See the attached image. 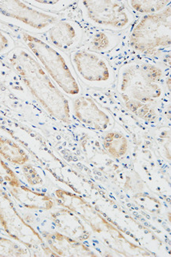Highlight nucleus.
<instances>
[{"mask_svg":"<svg viewBox=\"0 0 171 257\" xmlns=\"http://www.w3.org/2000/svg\"><path fill=\"white\" fill-rule=\"evenodd\" d=\"M0 156L17 166H24L29 162V156L25 151L8 139L0 138Z\"/></svg>","mask_w":171,"mask_h":257,"instance_id":"obj_15","label":"nucleus"},{"mask_svg":"<svg viewBox=\"0 0 171 257\" xmlns=\"http://www.w3.org/2000/svg\"><path fill=\"white\" fill-rule=\"evenodd\" d=\"M106 150L115 159H121L126 156L129 147L127 139L122 134L109 132L104 139Z\"/></svg>","mask_w":171,"mask_h":257,"instance_id":"obj_16","label":"nucleus"},{"mask_svg":"<svg viewBox=\"0 0 171 257\" xmlns=\"http://www.w3.org/2000/svg\"><path fill=\"white\" fill-rule=\"evenodd\" d=\"M111 36L106 33H99L93 37L92 47L96 51H106L113 45V40Z\"/></svg>","mask_w":171,"mask_h":257,"instance_id":"obj_21","label":"nucleus"},{"mask_svg":"<svg viewBox=\"0 0 171 257\" xmlns=\"http://www.w3.org/2000/svg\"><path fill=\"white\" fill-rule=\"evenodd\" d=\"M22 170L24 176L30 186H40L44 183L42 178L40 177L38 172L32 165L25 164L23 166Z\"/></svg>","mask_w":171,"mask_h":257,"instance_id":"obj_22","label":"nucleus"},{"mask_svg":"<svg viewBox=\"0 0 171 257\" xmlns=\"http://www.w3.org/2000/svg\"><path fill=\"white\" fill-rule=\"evenodd\" d=\"M50 219L61 233L83 242L90 238L91 233L77 215L63 207L50 214Z\"/></svg>","mask_w":171,"mask_h":257,"instance_id":"obj_12","label":"nucleus"},{"mask_svg":"<svg viewBox=\"0 0 171 257\" xmlns=\"http://www.w3.org/2000/svg\"><path fill=\"white\" fill-rule=\"evenodd\" d=\"M0 184H2L4 186L8 185L12 188H17L21 186L17 175L1 159H0Z\"/></svg>","mask_w":171,"mask_h":257,"instance_id":"obj_20","label":"nucleus"},{"mask_svg":"<svg viewBox=\"0 0 171 257\" xmlns=\"http://www.w3.org/2000/svg\"><path fill=\"white\" fill-rule=\"evenodd\" d=\"M0 14L41 30L57 24V17L26 5L22 1H0Z\"/></svg>","mask_w":171,"mask_h":257,"instance_id":"obj_8","label":"nucleus"},{"mask_svg":"<svg viewBox=\"0 0 171 257\" xmlns=\"http://www.w3.org/2000/svg\"><path fill=\"white\" fill-rule=\"evenodd\" d=\"M13 197L26 209L47 211L54 207L52 198L41 192H35L24 186L9 189Z\"/></svg>","mask_w":171,"mask_h":257,"instance_id":"obj_13","label":"nucleus"},{"mask_svg":"<svg viewBox=\"0 0 171 257\" xmlns=\"http://www.w3.org/2000/svg\"><path fill=\"white\" fill-rule=\"evenodd\" d=\"M77 31L70 23L57 22L48 30L50 42L60 49H68L72 47L77 39Z\"/></svg>","mask_w":171,"mask_h":257,"instance_id":"obj_14","label":"nucleus"},{"mask_svg":"<svg viewBox=\"0 0 171 257\" xmlns=\"http://www.w3.org/2000/svg\"><path fill=\"white\" fill-rule=\"evenodd\" d=\"M10 61L46 111L60 121L70 123L68 100L50 80L41 64L23 49L14 53Z\"/></svg>","mask_w":171,"mask_h":257,"instance_id":"obj_1","label":"nucleus"},{"mask_svg":"<svg viewBox=\"0 0 171 257\" xmlns=\"http://www.w3.org/2000/svg\"><path fill=\"white\" fill-rule=\"evenodd\" d=\"M88 17L105 28L122 30L133 19L129 9L122 1H84Z\"/></svg>","mask_w":171,"mask_h":257,"instance_id":"obj_7","label":"nucleus"},{"mask_svg":"<svg viewBox=\"0 0 171 257\" xmlns=\"http://www.w3.org/2000/svg\"><path fill=\"white\" fill-rule=\"evenodd\" d=\"M30 252L27 248L23 247L11 239L0 236V256H24Z\"/></svg>","mask_w":171,"mask_h":257,"instance_id":"obj_19","label":"nucleus"},{"mask_svg":"<svg viewBox=\"0 0 171 257\" xmlns=\"http://www.w3.org/2000/svg\"><path fill=\"white\" fill-rule=\"evenodd\" d=\"M126 103V107L135 114L136 117L143 119L147 122L153 123L157 118L156 112L146 103L138 101V100L123 99Z\"/></svg>","mask_w":171,"mask_h":257,"instance_id":"obj_18","label":"nucleus"},{"mask_svg":"<svg viewBox=\"0 0 171 257\" xmlns=\"http://www.w3.org/2000/svg\"><path fill=\"white\" fill-rule=\"evenodd\" d=\"M163 72L160 68L146 63L126 64L120 70L119 87L123 99L147 103L159 98Z\"/></svg>","mask_w":171,"mask_h":257,"instance_id":"obj_2","label":"nucleus"},{"mask_svg":"<svg viewBox=\"0 0 171 257\" xmlns=\"http://www.w3.org/2000/svg\"><path fill=\"white\" fill-rule=\"evenodd\" d=\"M43 238L49 247L58 256H97L87 245L59 232H42Z\"/></svg>","mask_w":171,"mask_h":257,"instance_id":"obj_11","label":"nucleus"},{"mask_svg":"<svg viewBox=\"0 0 171 257\" xmlns=\"http://www.w3.org/2000/svg\"><path fill=\"white\" fill-rule=\"evenodd\" d=\"M72 60L76 70L84 80L99 84L110 80V65L104 57L97 53L80 50L73 54Z\"/></svg>","mask_w":171,"mask_h":257,"instance_id":"obj_9","label":"nucleus"},{"mask_svg":"<svg viewBox=\"0 0 171 257\" xmlns=\"http://www.w3.org/2000/svg\"><path fill=\"white\" fill-rule=\"evenodd\" d=\"M0 224L11 239L28 249L33 255L58 256L49 247L42 235L26 222L19 213L11 198L0 189Z\"/></svg>","mask_w":171,"mask_h":257,"instance_id":"obj_3","label":"nucleus"},{"mask_svg":"<svg viewBox=\"0 0 171 257\" xmlns=\"http://www.w3.org/2000/svg\"><path fill=\"white\" fill-rule=\"evenodd\" d=\"M9 47V40L7 37L3 33L0 32V52Z\"/></svg>","mask_w":171,"mask_h":257,"instance_id":"obj_23","label":"nucleus"},{"mask_svg":"<svg viewBox=\"0 0 171 257\" xmlns=\"http://www.w3.org/2000/svg\"><path fill=\"white\" fill-rule=\"evenodd\" d=\"M55 195L58 205L74 212L90 226L95 233L107 235L116 242L120 241L132 245L120 232V229L108 222L84 198L64 189L56 190Z\"/></svg>","mask_w":171,"mask_h":257,"instance_id":"obj_6","label":"nucleus"},{"mask_svg":"<svg viewBox=\"0 0 171 257\" xmlns=\"http://www.w3.org/2000/svg\"><path fill=\"white\" fill-rule=\"evenodd\" d=\"M74 113L80 122L95 130L105 131L110 125V117L92 97H77L74 102Z\"/></svg>","mask_w":171,"mask_h":257,"instance_id":"obj_10","label":"nucleus"},{"mask_svg":"<svg viewBox=\"0 0 171 257\" xmlns=\"http://www.w3.org/2000/svg\"><path fill=\"white\" fill-rule=\"evenodd\" d=\"M170 6L156 14L143 16L129 36L131 47L142 54H154L170 45Z\"/></svg>","mask_w":171,"mask_h":257,"instance_id":"obj_4","label":"nucleus"},{"mask_svg":"<svg viewBox=\"0 0 171 257\" xmlns=\"http://www.w3.org/2000/svg\"><path fill=\"white\" fill-rule=\"evenodd\" d=\"M26 45L38 59L41 66L66 94L77 95L80 87L66 60L55 49L28 34L23 35Z\"/></svg>","mask_w":171,"mask_h":257,"instance_id":"obj_5","label":"nucleus"},{"mask_svg":"<svg viewBox=\"0 0 171 257\" xmlns=\"http://www.w3.org/2000/svg\"><path fill=\"white\" fill-rule=\"evenodd\" d=\"M129 7L139 14H153L160 12L170 4V0H147V1H128Z\"/></svg>","mask_w":171,"mask_h":257,"instance_id":"obj_17","label":"nucleus"}]
</instances>
